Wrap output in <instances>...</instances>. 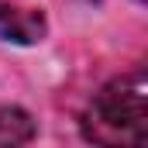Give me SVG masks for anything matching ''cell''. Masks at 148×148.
<instances>
[{"label": "cell", "instance_id": "3957f363", "mask_svg": "<svg viewBox=\"0 0 148 148\" xmlns=\"http://www.w3.org/2000/svg\"><path fill=\"white\" fill-rule=\"evenodd\" d=\"M35 138V121L21 107H0V148L24 145Z\"/></svg>", "mask_w": 148, "mask_h": 148}, {"label": "cell", "instance_id": "7a4b0ae2", "mask_svg": "<svg viewBox=\"0 0 148 148\" xmlns=\"http://www.w3.org/2000/svg\"><path fill=\"white\" fill-rule=\"evenodd\" d=\"M48 31L41 10H24V7H0V41L14 45H35Z\"/></svg>", "mask_w": 148, "mask_h": 148}, {"label": "cell", "instance_id": "277c9868", "mask_svg": "<svg viewBox=\"0 0 148 148\" xmlns=\"http://www.w3.org/2000/svg\"><path fill=\"white\" fill-rule=\"evenodd\" d=\"M138 3H141V0H138Z\"/></svg>", "mask_w": 148, "mask_h": 148}, {"label": "cell", "instance_id": "6da1fadb", "mask_svg": "<svg viewBox=\"0 0 148 148\" xmlns=\"http://www.w3.org/2000/svg\"><path fill=\"white\" fill-rule=\"evenodd\" d=\"M83 134L97 145L148 141V79L141 69L107 83L83 117Z\"/></svg>", "mask_w": 148, "mask_h": 148}]
</instances>
